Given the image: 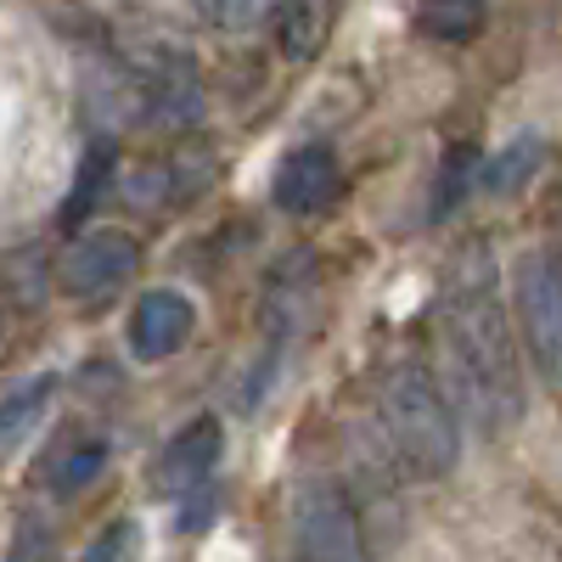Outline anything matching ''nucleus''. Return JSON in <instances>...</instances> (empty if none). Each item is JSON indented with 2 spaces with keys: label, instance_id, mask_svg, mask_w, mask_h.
I'll return each mask as SVG.
<instances>
[{
  "label": "nucleus",
  "instance_id": "obj_9",
  "mask_svg": "<svg viewBox=\"0 0 562 562\" xmlns=\"http://www.w3.org/2000/svg\"><path fill=\"white\" fill-rule=\"evenodd\" d=\"M276 209H288V214H321L326 203L338 198V153L326 147V140H310V147H293L288 158L276 164Z\"/></svg>",
  "mask_w": 562,
  "mask_h": 562
},
{
  "label": "nucleus",
  "instance_id": "obj_10",
  "mask_svg": "<svg viewBox=\"0 0 562 562\" xmlns=\"http://www.w3.org/2000/svg\"><path fill=\"white\" fill-rule=\"evenodd\" d=\"M270 29H276L288 63H315L326 34H333V7H326V0H281Z\"/></svg>",
  "mask_w": 562,
  "mask_h": 562
},
{
  "label": "nucleus",
  "instance_id": "obj_6",
  "mask_svg": "<svg viewBox=\"0 0 562 562\" xmlns=\"http://www.w3.org/2000/svg\"><path fill=\"white\" fill-rule=\"evenodd\" d=\"M135 270H140V243L130 231L97 225V231H85V237H74L68 254L57 259V288L79 304H97V299L119 293Z\"/></svg>",
  "mask_w": 562,
  "mask_h": 562
},
{
  "label": "nucleus",
  "instance_id": "obj_20",
  "mask_svg": "<svg viewBox=\"0 0 562 562\" xmlns=\"http://www.w3.org/2000/svg\"><path fill=\"white\" fill-rule=\"evenodd\" d=\"M0 333H7V321H0Z\"/></svg>",
  "mask_w": 562,
  "mask_h": 562
},
{
  "label": "nucleus",
  "instance_id": "obj_1",
  "mask_svg": "<svg viewBox=\"0 0 562 562\" xmlns=\"http://www.w3.org/2000/svg\"><path fill=\"white\" fill-rule=\"evenodd\" d=\"M439 315L461 411L479 422V434H506L524 416V366L512 344V321L501 310V270L490 243H467L450 259Z\"/></svg>",
  "mask_w": 562,
  "mask_h": 562
},
{
  "label": "nucleus",
  "instance_id": "obj_7",
  "mask_svg": "<svg viewBox=\"0 0 562 562\" xmlns=\"http://www.w3.org/2000/svg\"><path fill=\"white\" fill-rule=\"evenodd\" d=\"M198 333V304L180 288H147L130 310V355L135 360H169L192 344Z\"/></svg>",
  "mask_w": 562,
  "mask_h": 562
},
{
  "label": "nucleus",
  "instance_id": "obj_11",
  "mask_svg": "<svg viewBox=\"0 0 562 562\" xmlns=\"http://www.w3.org/2000/svg\"><path fill=\"white\" fill-rule=\"evenodd\" d=\"M52 400H57V371H40V378L18 383L7 400H0V461L40 428V416L52 411Z\"/></svg>",
  "mask_w": 562,
  "mask_h": 562
},
{
  "label": "nucleus",
  "instance_id": "obj_17",
  "mask_svg": "<svg viewBox=\"0 0 562 562\" xmlns=\"http://www.w3.org/2000/svg\"><path fill=\"white\" fill-rule=\"evenodd\" d=\"M79 562H140V524H135V518L108 524L97 540L85 546V557H79Z\"/></svg>",
  "mask_w": 562,
  "mask_h": 562
},
{
  "label": "nucleus",
  "instance_id": "obj_19",
  "mask_svg": "<svg viewBox=\"0 0 562 562\" xmlns=\"http://www.w3.org/2000/svg\"><path fill=\"white\" fill-rule=\"evenodd\" d=\"M45 557H52V535H45L40 518H23L12 540V562H45Z\"/></svg>",
  "mask_w": 562,
  "mask_h": 562
},
{
  "label": "nucleus",
  "instance_id": "obj_5",
  "mask_svg": "<svg viewBox=\"0 0 562 562\" xmlns=\"http://www.w3.org/2000/svg\"><path fill=\"white\" fill-rule=\"evenodd\" d=\"M518 321L540 378L562 389V259L529 254L518 265Z\"/></svg>",
  "mask_w": 562,
  "mask_h": 562
},
{
  "label": "nucleus",
  "instance_id": "obj_3",
  "mask_svg": "<svg viewBox=\"0 0 562 562\" xmlns=\"http://www.w3.org/2000/svg\"><path fill=\"white\" fill-rule=\"evenodd\" d=\"M119 57H124V74L135 79L140 90V108H147L158 124H198L203 113V79H198V63L192 52L175 40V34H158V29H140L119 45Z\"/></svg>",
  "mask_w": 562,
  "mask_h": 562
},
{
  "label": "nucleus",
  "instance_id": "obj_8",
  "mask_svg": "<svg viewBox=\"0 0 562 562\" xmlns=\"http://www.w3.org/2000/svg\"><path fill=\"white\" fill-rule=\"evenodd\" d=\"M220 450H225V428H220V416H198V422H186V428L158 450V461H153V484H158V495H198V490L214 479Z\"/></svg>",
  "mask_w": 562,
  "mask_h": 562
},
{
  "label": "nucleus",
  "instance_id": "obj_12",
  "mask_svg": "<svg viewBox=\"0 0 562 562\" xmlns=\"http://www.w3.org/2000/svg\"><path fill=\"white\" fill-rule=\"evenodd\" d=\"M102 473H108V439H74L63 456H52V467H45V490L57 501H74Z\"/></svg>",
  "mask_w": 562,
  "mask_h": 562
},
{
  "label": "nucleus",
  "instance_id": "obj_16",
  "mask_svg": "<svg viewBox=\"0 0 562 562\" xmlns=\"http://www.w3.org/2000/svg\"><path fill=\"white\" fill-rule=\"evenodd\" d=\"M479 186V147H456L445 158V175H439V198H434V220H445L467 192Z\"/></svg>",
  "mask_w": 562,
  "mask_h": 562
},
{
  "label": "nucleus",
  "instance_id": "obj_13",
  "mask_svg": "<svg viewBox=\"0 0 562 562\" xmlns=\"http://www.w3.org/2000/svg\"><path fill=\"white\" fill-rule=\"evenodd\" d=\"M113 180H119V153H113V140H97V147L85 153V164H79L74 198L63 203V225H79L90 209L108 198V186H113Z\"/></svg>",
  "mask_w": 562,
  "mask_h": 562
},
{
  "label": "nucleus",
  "instance_id": "obj_15",
  "mask_svg": "<svg viewBox=\"0 0 562 562\" xmlns=\"http://www.w3.org/2000/svg\"><path fill=\"white\" fill-rule=\"evenodd\" d=\"M281 0H192V12L209 23V29H225V34H248V29H265L276 18Z\"/></svg>",
  "mask_w": 562,
  "mask_h": 562
},
{
  "label": "nucleus",
  "instance_id": "obj_14",
  "mask_svg": "<svg viewBox=\"0 0 562 562\" xmlns=\"http://www.w3.org/2000/svg\"><path fill=\"white\" fill-rule=\"evenodd\" d=\"M416 23H422V34H428V40L467 45V40L484 29V0H422Z\"/></svg>",
  "mask_w": 562,
  "mask_h": 562
},
{
  "label": "nucleus",
  "instance_id": "obj_18",
  "mask_svg": "<svg viewBox=\"0 0 562 562\" xmlns=\"http://www.w3.org/2000/svg\"><path fill=\"white\" fill-rule=\"evenodd\" d=\"M535 169H540V140H535V135H524L518 147H506V153L490 164L484 186H490V192H512V186H518V175L529 180Z\"/></svg>",
  "mask_w": 562,
  "mask_h": 562
},
{
  "label": "nucleus",
  "instance_id": "obj_4",
  "mask_svg": "<svg viewBox=\"0 0 562 562\" xmlns=\"http://www.w3.org/2000/svg\"><path fill=\"white\" fill-rule=\"evenodd\" d=\"M293 535H299V557L304 562H371L366 529L355 518V506L338 484L310 479L293 495Z\"/></svg>",
  "mask_w": 562,
  "mask_h": 562
},
{
  "label": "nucleus",
  "instance_id": "obj_2",
  "mask_svg": "<svg viewBox=\"0 0 562 562\" xmlns=\"http://www.w3.org/2000/svg\"><path fill=\"white\" fill-rule=\"evenodd\" d=\"M383 428L400 450V461L416 479H445L461 461V422L445 389L422 366H400L383 383Z\"/></svg>",
  "mask_w": 562,
  "mask_h": 562
}]
</instances>
